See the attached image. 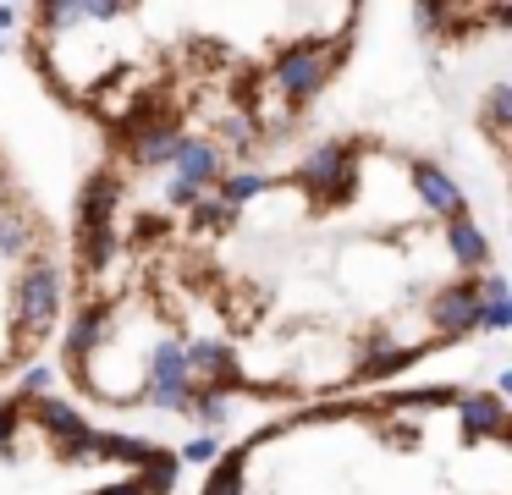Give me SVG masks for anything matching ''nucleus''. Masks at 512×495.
Returning a JSON list of instances; mask_svg holds the SVG:
<instances>
[{
	"label": "nucleus",
	"mask_w": 512,
	"mask_h": 495,
	"mask_svg": "<svg viewBox=\"0 0 512 495\" xmlns=\"http://www.w3.org/2000/svg\"><path fill=\"white\" fill-rule=\"evenodd\" d=\"M171 479L160 446L94 429L45 391L0 402V495H166Z\"/></svg>",
	"instance_id": "nucleus-4"
},
{
	"label": "nucleus",
	"mask_w": 512,
	"mask_h": 495,
	"mask_svg": "<svg viewBox=\"0 0 512 495\" xmlns=\"http://www.w3.org/2000/svg\"><path fill=\"white\" fill-rule=\"evenodd\" d=\"M199 495H512V413L463 380L331 396L226 446Z\"/></svg>",
	"instance_id": "nucleus-3"
},
{
	"label": "nucleus",
	"mask_w": 512,
	"mask_h": 495,
	"mask_svg": "<svg viewBox=\"0 0 512 495\" xmlns=\"http://www.w3.org/2000/svg\"><path fill=\"white\" fill-rule=\"evenodd\" d=\"M67 314V231L39 204L12 143L0 138V385H12Z\"/></svg>",
	"instance_id": "nucleus-5"
},
{
	"label": "nucleus",
	"mask_w": 512,
	"mask_h": 495,
	"mask_svg": "<svg viewBox=\"0 0 512 495\" xmlns=\"http://www.w3.org/2000/svg\"><path fill=\"white\" fill-rule=\"evenodd\" d=\"M501 330L468 187L375 127L105 160L67 231L61 374L122 413L309 407Z\"/></svg>",
	"instance_id": "nucleus-1"
},
{
	"label": "nucleus",
	"mask_w": 512,
	"mask_h": 495,
	"mask_svg": "<svg viewBox=\"0 0 512 495\" xmlns=\"http://www.w3.org/2000/svg\"><path fill=\"white\" fill-rule=\"evenodd\" d=\"M23 61L61 110L138 165L177 149H265L314 116L369 6H34Z\"/></svg>",
	"instance_id": "nucleus-2"
}]
</instances>
